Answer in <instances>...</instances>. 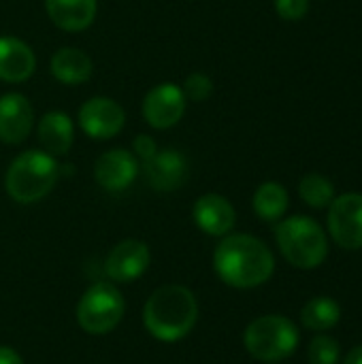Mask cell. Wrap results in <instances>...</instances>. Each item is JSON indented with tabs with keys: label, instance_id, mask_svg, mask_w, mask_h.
I'll return each instance as SVG.
<instances>
[{
	"label": "cell",
	"instance_id": "25",
	"mask_svg": "<svg viewBox=\"0 0 362 364\" xmlns=\"http://www.w3.org/2000/svg\"><path fill=\"white\" fill-rule=\"evenodd\" d=\"M156 151H158V145H156V141H154L149 134H139V136H134V141H132V154H134V158H137L141 164L147 162Z\"/></svg>",
	"mask_w": 362,
	"mask_h": 364
},
{
	"label": "cell",
	"instance_id": "10",
	"mask_svg": "<svg viewBox=\"0 0 362 364\" xmlns=\"http://www.w3.org/2000/svg\"><path fill=\"white\" fill-rule=\"evenodd\" d=\"M151 264V252L145 241H119L105 260V273L113 284H132L145 275Z\"/></svg>",
	"mask_w": 362,
	"mask_h": 364
},
{
	"label": "cell",
	"instance_id": "6",
	"mask_svg": "<svg viewBox=\"0 0 362 364\" xmlns=\"http://www.w3.org/2000/svg\"><path fill=\"white\" fill-rule=\"evenodd\" d=\"M126 311V301L113 282L92 284L79 299L77 322L83 333L102 337L113 333Z\"/></svg>",
	"mask_w": 362,
	"mask_h": 364
},
{
	"label": "cell",
	"instance_id": "3",
	"mask_svg": "<svg viewBox=\"0 0 362 364\" xmlns=\"http://www.w3.org/2000/svg\"><path fill=\"white\" fill-rule=\"evenodd\" d=\"M62 166L43 149H28L13 158L4 173V190L19 205L43 200L58 183Z\"/></svg>",
	"mask_w": 362,
	"mask_h": 364
},
{
	"label": "cell",
	"instance_id": "18",
	"mask_svg": "<svg viewBox=\"0 0 362 364\" xmlns=\"http://www.w3.org/2000/svg\"><path fill=\"white\" fill-rule=\"evenodd\" d=\"M49 70L55 81L75 87L90 81L94 73V64L92 58L79 47H60L49 60Z\"/></svg>",
	"mask_w": 362,
	"mask_h": 364
},
{
	"label": "cell",
	"instance_id": "16",
	"mask_svg": "<svg viewBox=\"0 0 362 364\" xmlns=\"http://www.w3.org/2000/svg\"><path fill=\"white\" fill-rule=\"evenodd\" d=\"M36 136L45 154L53 158L66 156L75 143V124L64 111H47L36 124Z\"/></svg>",
	"mask_w": 362,
	"mask_h": 364
},
{
	"label": "cell",
	"instance_id": "22",
	"mask_svg": "<svg viewBox=\"0 0 362 364\" xmlns=\"http://www.w3.org/2000/svg\"><path fill=\"white\" fill-rule=\"evenodd\" d=\"M309 364H339L341 348L339 341H335L329 335H316L307 350Z\"/></svg>",
	"mask_w": 362,
	"mask_h": 364
},
{
	"label": "cell",
	"instance_id": "2",
	"mask_svg": "<svg viewBox=\"0 0 362 364\" xmlns=\"http://www.w3.org/2000/svg\"><path fill=\"white\" fill-rule=\"evenodd\" d=\"M198 320V303L190 288L181 284H166L151 292L143 307L145 331L162 341L175 343L186 339Z\"/></svg>",
	"mask_w": 362,
	"mask_h": 364
},
{
	"label": "cell",
	"instance_id": "26",
	"mask_svg": "<svg viewBox=\"0 0 362 364\" xmlns=\"http://www.w3.org/2000/svg\"><path fill=\"white\" fill-rule=\"evenodd\" d=\"M0 364H23V358L6 346H0Z\"/></svg>",
	"mask_w": 362,
	"mask_h": 364
},
{
	"label": "cell",
	"instance_id": "23",
	"mask_svg": "<svg viewBox=\"0 0 362 364\" xmlns=\"http://www.w3.org/2000/svg\"><path fill=\"white\" fill-rule=\"evenodd\" d=\"M183 90V96L186 100H192V102H203L207 100L211 94H213V81L209 75L205 73H190L181 85Z\"/></svg>",
	"mask_w": 362,
	"mask_h": 364
},
{
	"label": "cell",
	"instance_id": "1",
	"mask_svg": "<svg viewBox=\"0 0 362 364\" xmlns=\"http://www.w3.org/2000/svg\"><path fill=\"white\" fill-rule=\"evenodd\" d=\"M218 277L237 290H252L267 284L275 273L273 252L258 237L237 232L226 235L213 252Z\"/></svg>",
	"mask_w": 362,
	"mask_h": 364
},
{
	"label": "cell",
	"instance_id": "20",
	"mask_svg": "<svg viewBox=\"0 0 362 364\" xmlns=\"http://www.w3.org/2000/svg\"><path fill=\"white\" fill-rule=\"evenodd\" d=\"M339 320H341V307L331 296H316L301 311L303 326L314 333H326L335 328Z\"/></svg>",
	"mask_w": 362,
	"mask_h": 364
},
{
	"label": "cell",
	"instance_id": "9",
	"mask_svg": "<svg viewBox=\"0 0 362 364\" xmlns=\"http://www.w3.org/2000/svg\"><path fill=\"white\" fill-rule=\"evenodd\" d=\"M188 100L181 85L164 81L154 85L143 98V117L156 130H169L177 126L186 113Z\"/></svg>",
	"mask_w": 362,
	"mask_h": 364
},
{
	"label": "cell",
	"instance_id": "21",
	"mask_svg": "<svg viewBox=\"0 0 362 364\" xmlns=\"http://www.w3.org/2000/svg\"><path fill=\"white\" fill-rule=\"evenodd\" d=\"M299 196L312 209H324L335 198V186L329 177L320 173H307L299 181Z\"/></svg>",
	"mask_w": 362,
	"mask_h": 364
},
{
	"label": "cell",
	"instance_id": "13",
	"mask_svg": "<svg viewBox=\"0 0 362 364\" xmlns=\"http://www.w3.org/2000/svg\"><path fill=\"white\" fill-rule=\"evenodd\" d=\"M34 128L32 102L19 92L0 96V141L6 145L23 143Z\"/></svg>",
	"mask_w": 362,
	"mask_h": 364
},
{
	"label": "cell",
	"instance_id": "8",
	"mask_svg": "<svg viewBox=\"0 0 362 364\" xmlns=\"http://www.w3.org/2000/svg\"><path fill=\"white\" fill-rule=\"evenodd\" d=\"M79 128L94 141L115 139L126 126L124 107L109 96H94L79 109Z\"/></svg>",
	"mask_w": 362,
	"mask_h": 364
},
{
	"label": "cell",
	"instance_id": "14",
	"mask_svg": "<svg viewBox=\"0 0 362 364\" xmlns=\"http://www.w3.org/2000/svg\"><path fill=\"white\" fill-rule=\"evenodd\" d=\"M194 224L209 237H226L237 224V213L233 203L215 192L203 194L192 207Z\"/></svg>",
	"mask_w": 362,
	"mask_h": 364
},
{
	"label": "cell",
	"instance_id": "15",
	"mask_svg": "<svg viewBox=\"0 0 362 364\" xmlns=\"http://www.w3.org/2000/svg\"><path fill=\"white\" fill-rule=\"evenodd\" d=\"M36 70L32 47L17 36H0V81L23 83Z\"/></svg>",
	"mask_w": 362,
	"mask_h": 364
},
{
	"label": "cell",
	"instance_id": "11",
	"mask_svg": "<svg viewBox=\"0 0 362 364\" xmlns=\"http://www.w3.org/2000/svg\"><path fill=\"white\" fill-rule=\"evenodd\" d=\"M141 162L128 149H109L94 164V179L105 192H124L139 177Z\"/></svg>",
	"mask_w": 362,
	"mask_h": 364
},
{
	"label": "cell",
	"instance_id": "12",
	"mask_svg": "<svg viewBox=\"0 0 362 364\" xmlns=\"http://www.w3.org/2000/svg\"><path fill=\"white\" fill-rule=\"evenodd\" d=\"M143 175L156 192H175L188 179V160L179 149H158L143 162Z\"/></svg>",
	"mask_w": 362,
	"mask_h": 364
},
{
	"label": "cell",
	"instance_id": "4",
	"mask_svg": "<svg viewBox=\"0 0 362 364\" xmlns=\"http://www.w3.org/2000/svg\"><path fill=\"white\" fill-rule=\"evenodd\" d=\"M275 241L282 256L303 271L318 269L329 256V239L322 226L307 215H292L275 226Z\"/></svg>",
	"mask_w": 362,
	"mask_h": 364
},
{
	"label": "cell",
	"instance_id": "5",
	"mask_svg": "<svg viewBox=\"0 0 362 364\" xmlns=\"http://www.w3.org/2000/svg\"><path fill=\"white\" fill-rule=\"evenodd\" d=\"M243 346L247 354L260 363H280L297 352L299 328L280 314L262 316L245 328Z\"/></svg>",
	"mask_w": 362,
	"mask_h": 364
},
{
	"label": "cell",
	"instance_id": "27",
	"mask_svg": "<svg viewBox=\"0 0 362 364\" xmlns=\"http://www.w3.org/2000/svg\"><path fill=\"white\" fill-rule=\"evenodd\" d=\"M344 364H362V343L361 346H356V348L346 356Z\"/></svg>",
	"mask_w": 362,
	"mask_h": 364
},
{
	"label": "cell",
	"instance_id": "24",
	"mask_svg": "<svg viewBox=\"0 0 362 364\" xmlns=\"http://www.w3.org/2000/svg\"><path fill=\"white\" fill-rule=\"evenodd\" d=\"M275 11L286 21H299L309 11V0H275Z\"/></svg>",
	"mask_w": 362,
	"mask_h": 364
},
{
	"label": "cell",
	"instance_id": "19",
	"mask_svg": "<svg viewBox=\"0 0 362 364\" xmlns=\"http://www.w3.org/2000/svg\"><path fill=\"white\" fill-rule=\"evenodd\" d=\"M288 205H290L288 190L277 181L260 183L252 196L254 213L265 222H280L284 218V213L288 211Z\"/></svg>",
	"mask_w": 362,
	"mask_h": 364
},
{
	"label": "cell",
	"instance_id": "28",
	"mask_svg": "<svg viewBox=\"0 0 362 364\" xmlns=\"http://www.w3.org/2000/svg\"><path fill=\"white\" fill-rule=\"evenodd\" d=\"M267 364H277V363H267Z\"/></svg>",
	"mask_w": 362,
	"mask_h": 364
},
{
	"label": "cell",
	"instance_id": "17",
	"mask_svg": "<svg viewBox=\"0 0 362 364\" xmlns=\"http://www.w3.org/2000/svg\"><path fill=\"white\" fill-rule=\"evenodd\" d=\"M51 23L64 32L87 30L98 13V0H45Z\"/></svg>",
	"mask_w": 362,
	"mask_h": 364
},
{
	"label": "cell",
	"instance_id": "7",
	"mask_svg": "<svg viewBox=\"0 0 362 364\" xmlns=\"http://www.w3.org/2000/svg\"><path fill=\"white\" fill-rule=\"evenodd\" d=\"M331 239L344 250H362V194L346 192L329 205L326 218Z\"/></svg>",
	"mask_w": 362,
	"mask_h": 364
}]
</instances>
